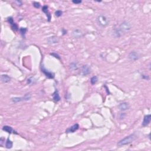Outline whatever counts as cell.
Wrapping results in <instances>:
<instances>
[{"mask_svg": "<svg viewBox=\"0 0 151 151\" xmlns=\"http://www.w3.org/2000/svg\"><path fill=\"white\" fill-rule=\"evenodd\" d=\"M70 67L72 70H76L78 69V66H77V64L76 63H72L70 65Z\"/></svg>", "mask_w": 151, "mask_h": 151, "instance_id": "obj_19", "label": "cell"}, {"mask_svg": "<svg viewBox=\"0 0 151 151\" xmlns=\"http://www.w3.org/2000/svg\"><path fill=\"white\" fill-rule=\"evenodd\" d=\"M11 28L12 29V30H14V31H18V26H17V24L15 23L14 24H12V25H11Z\"/></svg>", "mask_w": 151, "mask_h": 151, "instance_id": "obj_21", "label": "cell"}, {"mask_svg": "<svg viewBox=\"0 0 151 151\" xmlns=\"http://www.w3.org/2000/svg\"><path fill=\"white\" fill-rule=\"evenodd\" d=\"M15 3H17V5H19V6H21V5H22V4H23L22 2L20 1H15Z\"/></svg>", "mask_w": 151, "mask_h": 151, "instance_id": "obj_29", "label": "cell"}, {"mask_svg": "<svg viewBox=\"0 0 151 151\" xmlns=\"http://www.w3.org/2000/svg\"><path fill=\"white\" fill-rule=\"evenodd\" d=\"M12 146H13L12 142L11 140H10L9 138H8L6 141V143H5V147H6V148L11 149L12 147Z\"/></svg>", "mask_w": 151, "mask_h": 151, "instance_id": "obj_17", "label": "cell"}, {"mask_svg": "<svg viewBox=\"0 0 151 151\" xmlns=\"http://www.w3.org/2000/svg\"><path fill=\"white\" fill-rule=\"evenodd\" d=\"M3 130L8 133H15V134H18V133H17L15 130H14L11 127L9 126H3Z\"/></svg>", "mask_w": 151, "mask_h": 151, "instance_id": "obj_13", "label": "cell"}, {"mask_svg": "<svg viewBox=\"0 0 151 151\" xmlns=\"http://www.w3.org/2000/svg\"><path fill=\"white\" fill-rule=\"evenodd\" d=\"M42 11L46 14L48 18V21H50V20H51V14H50V12H49V10H48V6L44 5L43 7V8H42Z\"/></svg>", "mask_w": 151, "mask_h": 151, "instance_id": "obj_15", "label": "cell"}, {"mask_svg": "<svg viewBox=\"0 0 151 151\" xmlns=\"http://www.w3.org/2000/svg\"><path fill=\"white\" fill-rule=\"evenodd\" d=\"M41 69H42V72L45 74V76H46L47 78L49 79H54V74L52 72H50L49 71H48L47 70L45 69L43 66L41 67Z\"/></svg>", "mask_w": 151, "mask_h": 151, "instance_id": "obj_6", "label": "cell"}, {"mask_svg": "<svg viewBox=\"0 0 151 151\" xmlns=\"http://www.w3.org/2000/svg\"><path fill=\"white\" fill-rule=\"evenodd\" d=\"M63 14V11H61V10H57L55 12V15L57 17H60Z\"/></svg>", "mask_w": 151, "mask_h": 151, "instance_id": "obj_22", "label": "cell"}, {"mask_svg": "<svg viewBox=\"0 0 151 151\" xmlns=\"http://www.w3.org/2000/svg\"><path fill=\"white\" fill-rule=\"evenodd\" d=\"M72 35L75 38H80L83 37V33L80 30L75 29L72 32Z\"/></svg>", "mask_w": 151, "mask_h": 151, "instance_id": "obj_7", "label": "cell"}, {"mask_svg": "<svg viewBox=\"0 0 151 151\" xmlns=\"http://www.w3.org/2000/svg\"><path fill=\"white\" fill-rule=\"evenodd\" d=\"M142 79H146V80H149V79L148 76L144 75V74H142Z\"/></svg>", "mask_w": 151, "mask_h": 151, "instance_id": "obj_27", "label": "cell"}, {"mask_svg": "<svg viewBox=\"0 0 151 151\" xmlns=\"http://www.w3.org/2000/svg\"><path fill=\"white\" fill-rule=\"evenodd\" d=\"M151 121V115H147L145 116L142 122V126H147L148 125H149L150 122Z\"/></svg>", "mask_w": 151, "mask_h": 151, "instance_id": "obj_12", "label": "cell"}, {"mask_svg": "<svg viewBox=\"0 0 151 151\" xmlns=\"http://www.w3.org/2000/svg\"><path fill=\"white\" fill-rule=\"evenodd\" d=\"M27 31V28H23V27H21V28H20V32L21 33V35L23 37L25 36V34H26V32Z\"/></svg>", "mask_w": 151, "mask_h": 151, "instance_id": "obj_20", "label": "cell"}, {"mask_svg": "<svg viewBox=\"0 0 151 151\" xmlns=\"http://www.w3.org/2000/svg\"><path fill=\"white\" fill-rule=\"evenodd\" d=\"M33 6L34 7L36 8H39L40 7L41 5L39 3H38V2H34L33 3Z\"/></svg>", "mask_w": 151, "mask_h": 151, "instance_id": "obj_23", "label": "cell"}, {"mask_svg": "<svg viewBox=\"0 0 151 151\" xmlns=\"http://www.w3.org/2000/svg\"><path fill=\"white\" fill-rule=\"evenodd\" d=\"M138 138V135H137V133H133V134H131L130 135L128 136L125 137V138L122 139V140H120L119 142H118L117 143V146L119 147H121L122 146H125V145H129V144L131 143L132 142H134L137 138Z\"/></svg>", "mask_w": 151, "mask_h": 151, "instance_id": "obj_2", "label": "cell"}, {"mask_svg": "<svg viewBox=\"0 0 151 151\" xmlns=\"http://www.w3.org/2000/svg\"><path fill=\"white\" fill-rule=\"evenodd\" d=\"M62 32L63 35H65L66 34H67V31H66L65 29H64V28H63L62 29Z\"/></svg>", "mask_w": 151, "mask_h": 151, "instance_id": "obj_30", "label": "cell"}, {"mask_svg": "<svg viewBox=\"0 0 151 151\" xmlns=\"http://www.w3.org/2000/svg\"><path fill=\"white\" fill-rule=\"evenodd\" d=\"M132 28L131 24L128 21H125L119 26H115L113 29V35L116 38H119L128 33Z\"/></svg>", "mask_w": 151, "mask_h": 151, "instance_id": "obj_1", "label": "cell"}, {"mask_svg": "<svg viewBox=\"0 0 151 151\" xmlns=\"http://www.w3.org/2000/svg\"><path fill=\"white\" fill-rule=\"evenodd\" d=\"M1 80L3 83H8L11 81V77L7 74H3L1 76Z\"/></svg>", "mask_w": 151, "mask_h": 151, "instance_id": "obj_14", "label": "cell"}, {"mask_svg": "<svg viewBox=\"0 0 151 151\" xmlns=\"http://www.w3.org/2000/svg\"><path fill=\"white\" fill-rule=\"evenodd\" d=\"M7 21L10 24V25H12V24L14 23V22L13 18H12V17H8V18Z\"/></svg>", "mask_w": 151, "mask_h": 151, "instance_id": "obj_24", "label": "cell"}, {"mask_svg": "<svg viewBox=\"0 0 151 151\" xmlns=\"http://www.w3.org/2000/svg\"><path fill=\"white\" fill-rule=\"evenodd\" d=\"M126 116V114L125 113H121V115H120V118L121 119H124V117H125Z\"/></svg>", "mask_w": 151, "mask_h": 151, "instance_id": "obj_28", "label": "cell"}, {"mask_svg": "<svg viewBox=\"0 0 151 151\" xmlns=\"http://www.w3.org/2000/svg\"><path fill=\"white\" fill-rule=\"evenodd\" d=\"M98 77H97V76H94L91 77V79H90V83H91V84H92V85H94V84L98 82Z\"/></svg>", "mask_w": 151, "mask_h": 151, "instance_id": "obj_18", "label": "cell"}, {"mask_svg": "<svg viewBox=\"0 0 151 151\" xmlns=\"http://www.w3.org/2000/svg\"><path fill=\"white\" fill-rule=\"evenodd\" d=\"M53 99L55 102H59L60 100V97L57 90H56V91L53 94Z\"/></svg>", "mask_w": 151, "mask_h": 151, "instance_id": "obj_16", "label": "cell"}, {"mask_svg": "<svg viewBox=\"0 0 151 151\" xmlns=\"http://www.w3.org/2000/svg\"><path fill=\"white\" fill-rule=\"evenodd\" d=\"M50 54L53 56V57H54L55 58H57V59H59V60H60V56H59V54H57V53H51Z\"/></svg>", "mask_w": 151, "mask_h": 151, "instance_id": "obj_25", "label": "cell"}, {"mask_svg": "<svg viewBox=\"0 0 151 151\" xmlns=\"http://www.w3.org/2000/svg\"><path fill=\"white\" fill-rule=\"evenodd\" d=\"M98 25L102 27H106L109 24V20L106 16L104 15H100L96 18Z\"/></svg>", "mask_w": 151, "mask_h": 151, "instance_id": "obj_3", "label": "cell"}, {"mask_svg": "<svg viewBox=\"0 0 151 151\" xmlns=\"http://www.w3.org/2000/svg\"><path fill=\"white\" fill-rule=\"evenodd\" d=\"M82 1H77V0H73V1H72V3L75 4H80V3H82Z\"/></svg>", "mask_w": 151, "mask_h": 151, "instance_id": "obj_26", "label": "cell"}, {"mask_svg": "<svg viewBox=\"0 0 151 151\" xmlns=\"http://www.w3.org/2000/svg\"><path fill=\"white\" fill-rule=\"evenodd\" d=\"M31 98V94L30 93H26L24 95V96L23 97H15V98H13L11 99V101L13 103H18L20 102H23V101H28L30 100Z\"/></svg>", "mask_w": 151, "mask_h": 151, "instance_id": "obj_4", "label": "cell"}, {"mask_svg": "<svg viewBox=\"0 0 151 151\" xmlns=\"http://www.w3.org/2000/svg\"><path fill=\"white\" fill-rule=\"evenodd\" d=\"M79 128V125L77 123L73 125V126H72L71 127L68 128V129H66V133H74V132H76L77 130H78V129Z\"/></svg>", "mask_w": 151, "mask_h": 151, "instance_id": "obj_10", "label": "cell"}, {"mask_svg": "<svg viewBox=\"0 0 151 151\" xmlns=\"http://www.w3.org/2000/svg\"><path fill=\"white\" fill-rule=\"evenodd\" d=\"M59 42V38L57 37L53 36L49 37L47 39V43L49 44H53L58 43Z\"/></svg>", "mask_w": 151, "mask_h": 151, "instance_id": "obj_11", "label": "cell"}, {"mask_svg": "<svg viewBox=\"0 0 151 151\" xmlns=\"http://www.w3.org/2000/svg\"><path fill=\"white\" fill-rule=\"evenodd\" d=\"M128 58H129V60L132 61H136L140 58V55L137 51H132L128 55Z\"/></svg>", "mask_w": 151, "mask_h": 151, "instance_id": "obj_5", "label": "cell"}, {"mask_svg": "<svg viewBox=\"0 0 151 151\" xmlns=\"http://www.w3.org/2000/svg\"><path fill=\"white\" fill-rule=\"evenodd\" d=\"M91 72V68L87 64L83 66L82 68V74L83 76H87Z\"/></svg>", "mask_w": 151, "mask_h": 151, "instance_id": "obj_8", "label": "cell"}, {"mask_svg": "<svg viewBox=\"0 0 151 151\" xmlns=\"http://www.w3.org/2000/svg\"><path fill=\"white\" fill-rule=\"evenodd\" d=\"M119 109L121 111H125L127 110H129L130 108V106L128 102H123L119 104L118 106Z\"/></svg>", "mask_w": 151, "mask_h": 151, "instance_id": "obj_9", "label": "cell"}]
</instances>
